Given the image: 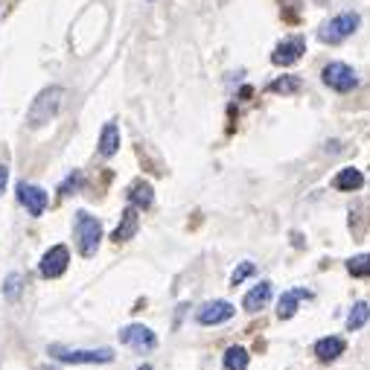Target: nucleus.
<instances>
[{
  "instance_id": "f257e3e1",
  "label": "nucleus",
  "mask_w": 370,
  "mask_h": 370,
  "mask_svg": "<svg viewBox=\"0 0 370 370\" xmlns=\"http://www.w3.org/2000/svg\"><path fill=\"white\" fill-rule=\"evenodd\" d=\"M62 103H65V88H62V85L44 88V91L32 100V105H29V111H27V126H29V128L47 126L50 120H55V114L62 111Z\"/></svg>"
},
{
  "instance_id": "f03ea898",
  "label": "nucleus",
  "mask_w": 370,
  "mask_h": 370,
  "mask_svg": "<svg viewBox=\"0 0 370 370\" xmlns=\"http://www.w3.org/2000/svg\"><path fill=\"white\" fill-rule=\"evenodd\" d=\"M47 356H53L62 364H111L114 362V350L108 347H96V350H76L65 344H50Z\"/></svg>"
},
{
  "instance_id": "7ed1b4c3",
  "label": "nucleus",
  "mask_w": 370,
  "mask_h": 370,
  "mask_svg": "<svg viewBox=\"0 0 370 370\" xmlns=\"http://www.w3.org/2000/svg\"><path fill=\"white\" fill-rule=\"evenodd\" d=\"M76 248H79L82 257H93L96 251H100V242H103V225L96 216H91V213L79 210L76 213Z\"/></svg>"
},
{
  "instance_id": "20e7f679",
  "label": "nucleus",
  "mask_w": 370,
  "mask_h": 370,
  "mask_svg": "<svg viewBox=\"0 0 370 370\" xmlns=\"http://www.w3.org/2000/svg\"><path fill=\"white\" fill-rule=\"evenodd\" d=\"M359 24H362V18L356 12H341L336 18H329V21L321 27L318 35H321V41H326V44H341L344 38H350L359 29Z\"/></svg>"
},
{
  "instance_id": "39448f33",
  "label": "nucleus",
  "mask_w": 370,
  "mask_h": 370,
  "mask_svg": "<svg viewBox=\"0 0 370 370\" xmlns=\"http://www.w3.org/2000/svg\"><path fill=\"white\" fill-rule=\"evenodd\" d=\"M321 79H324L326 88H333L338 93H347V91H353L359 85L356 70L350 67V65H344V62H329L324 67V73H321Z\"/></svg>"
},
{
  "instance_id": "423d86ee",
  "label": "nucleus",
  "mask_w": 370,
  "mask_h": 370,
  "mask_svg": "<svg viewBox=\"0 0 370 370\" xmlns=\"http://www.w3.org/2000/svg\"><path fill=\"white\" fill-rule=\"evenodd\" d=\"M67 265H70V251H67V245H53L47 254L41 257V263H38V271H41V277L55 280V277L65 275Z\"/></svg>"
},
{
  "instance_id": "0eeeda50",
  "label": "nucleus",
  "mask_w": 370,
  "mask_h": 370,
  "mask_svg": "<svg viewBox=\"0 0 370 370\" xmlns=\"http://www.w3.org/2000/svg\"><path fill=\"white\" fill-rule=\"evenodd\" d=\"M120 341L131 350H138V353H149V350L158 347V338H154V333L149 326L143 324H131V326H123L120 329Z\"/></svg>"
},
{
  "instance_id": "6e6552de",
  "label": "nucleus",
  "mask_w": 370,
  "mask_h": 370,
  "mask_svg": "<svg viewBox=\"0 0 370 370\" xmlns=\"http://www.w3.org/2000/svg\"><path fill=\"white\" fill-rule=\"evenodd\" d=\"M306 53V41L300 35H295V38H283V41L271 50V62H275L277 67H289V65H295L298 58Z\"/></svg>"
},
{
  "instance_id": "1a4fd4ad",
  "label": "nucleus",
  "mask_w": 370,
  "mask_h": 370,
  "mask_svg": "<svg viewBox=\"0 0 370 370\" xmlns=\"http://www.w3.org/2000/svg\"><path fill=\"white\" fill-rule=\"evenodd\" d=\"M18 201L27 207L29 216H41V213L47 210V201H50V199H47V192H44L41 187L21 181V184H18Z\"/></svg>"
},
{
  "instance_id": "9d476101",
  "label": "nucleus",
  "mask_w": 370,
  "mask_h": 370,
  "mask_svg": "<svg viewBox=\"0 0 370 370\" xmlns=\"http://www.w3.org/2000/svg\"><path fill=\"white\" fill-rule=\"evenodd\" d=\"M230 318H233V306L227 300H210L196 312V321L201 326H216V324H225Z\"/></svg>"
},
{
  "instance_id": "9b49d317",
  "label": "nucleus",
  "mask_w": 370,
  "mask_h": 370,
  "mask_svg": "<svg viewBox=\"0 0 370 370\" xmlns=\"http://www.w3.org/2000/svg\"><path fill=\"white\" fill-rule=\"evenodd\" d=\"M271 291H275V286H271L268 280L257 283L254 289H248V295L242 298V306L248 309V312H260V309H265V306H268Z\"/></svg>"
},
{
  "instance_id": "f8f14e48",
  "label": "nucleus",
  "mask_w": 370,
  "mask_h": 370,
  "mask_svg": "<svg viewBox=\"0 0 370 370\" xmlns=\"http://www.w3.org/2000/svg\"><path fill=\"white\" fill-rule=\"evenodd\" d=\"M347 350V344H344V338L341 336H326V338H321L318 344H315V356L321 359V362H336L341 353Z\"/></svg>"
},
{
  "instance_id": "ddd939ff",
  "label": "nucleus",
  "mask_w": 370,
  "mask_h": 370,
  "mask_svg": "<svg viewBox=\"0 0 370 370\" xmlns=\"http://www.w3.org/2000/svg\"><path fill=\"white\" fill-rule=\"evenodd\" d=\"M128 204L131 207H138V210H146L154 204V190L149 181H134L128 187Z\"/></svg>"
},
{
  "instance_id": "4468645a",
  "label": "nucleus",
  "mask_w": 370,
  "mask_h": 370,
  "mask_svg": "<svg viewBox=\"0 0 370 370\" xmlns=\"http://www.w3.org/2000/svg\"><path fill=\"white\" fill-rule=\"evenodd\" d=\"M134 233H138V207H128V210L123 213L120 225H117V230L111 233V239H114V242H128Z\"/></svg>"
},
{
  "instance_id": "2eb2a0df",
  "label": "nucleus",
  "mask_w": 370,
  "mask_h": 370,
  "mask_svg": "<svg viewBox=\"0 0 370 370\" xmlns=\"http://www.w3.org/2000/svg\"><path fill=\"white\" fill-rule=\"evenodd\" d=\"M117 149H120V126L105 123L103 134H100V154H103V158H114Z\"/></svg>"
},
{
  "instance_id": "dca6fc26",
  "label": "nucleus",
  "mask_w": 370,
  "mask_h": 370,
  "mask_svg": "<svg viewBox=\"0 0 370 370\" xmlns=\"http://www.w3.org/2000/svg\"><path fill=\"white\" fill-rule=\"evenodd\" d=\"M303 298H309V291H303V289H291V291H286V295L280 298V303H277V318L289 321L291 315L298 312V306H300Z\"/></svg>"
},
{
  "instance_id": "f3484780",
  "label": "nucleus",
  "mask_w": 370,
  "mask_h": 370,
  "mask_svg": "<svg viewBox=\"0 0 370 370\" xmlns=\"http://www.w3.org/2000/svg\"><path fill=\"white\" fill-rule=\"evenodd\" d=\"M362 184H364V175H362L356 166L341 169V172L336 175V181H333V187L341 190V192H353V190H359Z\"/></svg>"
},
{
  "instance_id": "a211bd4d",
  "label": "nucleus",
  "mask_w": 370,
  "mask_h": 370,
  "mask_svg": "<svg viewBox=\"0 0 370 370\" xmlns=\"http://www.w3.org/2000/svg\"><path fill=\"white\" fill-rule=\"evenodd\" d=\"M225 370H248V350L227 347L225 350Z\"/></svg>"
},
{
  "instance_id": "6ab92c4d",
  "label": "nucleus",
  "mask_w": 370,
  "mask_h": 370,
  "mask_svg": "<svg viewBox=\"0 0 370 370\" xmlns=\"http://www.w3.org/2000/svg\"><path fill=\"white\" fill-rule=\"evenodd\" d=\"M367 321H370V306L367 303H356L353 312H350V318H347V329H350V333H356V329H362Z\"/></svg>"
},
{
  "instance_id": "aec40b11",
  "label": "nucleus",
  "mask_w": 370,
  "mask_h": 370,
  "mask_svg": "<svg viewBox=\"0 0 370 370\" xmlns=\"http://www.w3.org/2000/svg\"><path fill=\"white\" fill-rule=\"evenodd\" d=\"M347 271L353 277H370V254H356L347 260Z\"/></svg>"
},
{
  "instance_id": "412c9836",
  "label": "nucleus",
  "mask_w": 370,
  "mask_h": 370,
  "mask_svg": "<svg viewBox=\"0 0 370 370\" xmlns=\"http://www.w3.org/2000/svg\"><path fill=\"white\" fill-rule=\"evenodd\" d=\"M21 289H24V275L12 271V275L6 277V283H4V298L6 300H18V298H21Z\"/></svg>"
},
{
  "instance_id": "4be33fe9",
  "label": "nucleus",
  "mask_w": 370,
  "mask_h": 370,
  "mask_svg": "<svg viewBox=\"0 0 370 370\" xmlns=\"http://www.w3.org/2000/svg\"><path fill=\"white\" fill-rule=\"evenodd\" d=\"M298 88H300V79H295V76H280V79L268 85L271 93H295Z\"/></svg>"
},
{
  "instance_id": "5701e85b",
  "label": "nucleus",
  "mask_w": 370,
  "mask_h": 370,
  "mask_svg": "<svg viewBox=\"0 0 370 370\" xmlns=\"http://www.w3.org/2000/svg\"><path fill=\"white\" fill-rule=\"evenodd\" d=\"M82 187V172H70L67 178L58 184V196H70V192H76Z\"/></svg>"
},
{
  "instance_id": "b1692460",
  "label": "nucleus",
  "mask_w": 370,
  "mask_h": 370,
  "mask_svg": "<svg viewBox=\"0 0 370 370\" xmlns=\"http://www.w3.org/2000/svg\"><path fill=\"white\" fill-rule=\"evenodd\" d=\"M254 271H257V265H254V263H239V268L233 271V277H230V286H239L242 280H248L251 275H254Z\"/></svg>"
},
{
  "instance_id": "393cba45",
  "label": "nucleus",
  "mask_w": 370,
  "mask_h": 370,
  "mask_svg": "<svg viewBox=\"0 0 370 370\" xmlns=\"http://www.w3.org/2000/svg\"><path fill=\"white\" fill-rule=\"evenodd\" d=\"M6 181H9V169L0 164V192H4V187H6Z\"/></svg>"
},
{
  "instance_id": "a878e982",
  "label": "nucleus",
  "mask_w": 370,
  "mask_h": 370,
  "mask_svg": "<svg viewBox=\"0 0 370 370\" xmlns=\"http://www.w3.org/2000/svg\"><path fill=\"white\" fill-rule=\"evenodd\" d=\"M38 370H58V367H53V364H44V367H38Z\"/></svg>"
},
{
  "instance_id": "bb28decb",
  "label": "nucleus",
  "mask_w": 370,
  "mask_h": 370,
  "mask_svg": "<svg viewBox=\"0 0 370 370\" xmlns=\"http://www.w3.org/2000/svg\"><path fill=\"white\" fill-rule=\"evenodd\" d=\"M138 370H152V367H149V364H143V367H138Z\"/></svg>"
},
{
  "instance_id": "cd10ccee",
  "label": "nucleus",
  "mask_w": 370,
  "mask_h": 370,
  "mask_svg": "<svg viewBox=\"0 0 370 370\" xmlns=\"http://www.w3.org/2000/svg\"><path fill=\"white\" fill-rule=\"evenodd\" d=\"M318 4H321V6H324V4H326V0H318Z\"/></svg>"
}]
</instances>
